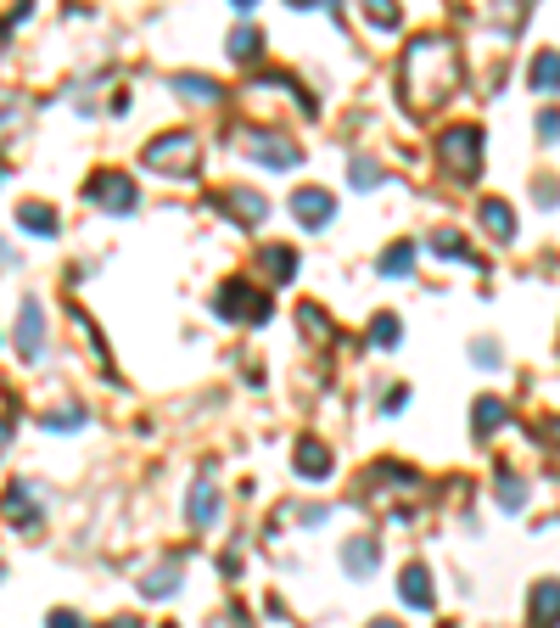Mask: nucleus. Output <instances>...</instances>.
<instances>
[{"instance_id":"nucleus-7","label":"nucleus","mask_w":560,"mask_h":628,"mask_svg":"<svg viewBox=\"0 0 560 628\" xmlns=\"http://www.w3.org/2000/svg\"><path fill=\"white\" fill-rule=\"evenodd\" d=\"M17 354H23V365H40L45 359V309H40V298H23V309H17Z\"/></svg>"},{"instance_id":"nucleus-13","label":"nucleus","mask_w":560,"mask_h":628,"mask_svg":"<svg viewBox=\"0 0 560 628\" xmlns=\"http://www.w3.org/2000/svg\"><path fill=\"white\" fill-rule=\"evenodd\" d=\"M180 578H185V567H180V556H168V561H157L146 578H140V595H152V600H168L174 589H180Z\"/></svg>"},{"instance_id":"nucleus-1","label":"nucleus","mask_w":560,"mask_h":628,"mask_svg":"<svg viewBox=\"0 0 560 628\" xmlns=\"http://www.w3.org/2000/svg\"><path fill=\"white\" fill-rule=\"evenodd\" d=\"M460 90V51L443 34H420L404 51V96L415 113H432L443 96Z\"/></svg>"},{"instance_id":"nucleus-12","label":"nucleus","mask_w":560,"mask_h":628,"mask_svg":"<svg viewBox=\"0 0 560 628\" xmlns=\"http://www.w3.org/2000/svg\"><path fill=\"white\" fill-rule=\"evenodd\" d=\"M527 612H532V628H560V584L555 578H544V584L532 589Z\"/></svg>"},{"instance_id":"nucleus-31","label":"nucleus","mask_w":560,"mask_h":628,"mask_svg":"<svg viewBox=\"0 0 560 628\" xmlns=\"http://www.w3.org/2000/svg\"><path fill=\"white\" fill-rule=\"evenodd\" d=\"M499 505H504V511H521V483L510 477V471L499 477Z\"/></svg>"},{"instance_id":"nucleus-8","label":"nucleus","mask_w":560,"mask_h":628,"mask_svg":"<svg viewBox=\"0 0 560 628\" xmlns=\"http://www.w3.org/2000/svg\"><path fill=\"white\" fill-rule=\"evenodd\" d=\"M0 511L12 516L17 528H34V522H45V500H40V483H28V477H17V483L6 488V500H0Z\"/></svg>"},{"instance_id":"nucleus-22","label":"nucleus","mask_w":560,"mask_h":628,"mask_svg":"<svg viewBox=\"0 0 560 628\" xmlns=\"http://www.w3.org/2000/svg\"><path fill=\"white\" fill-rule=\"evenodd\" d=\"M504 427V404L499 399H476L471 404V432L476 438H488V432H499Z\"/></svg>"},{"instance_id":"nucleus-10","label":"nucleus","mask_w":560,"mask_h":628,"mask_svg":"<svg viewBox=\"0 0 560 628\" xmlns=\"http://www.w3.org/2000/svg\"><path fill=\"white\" fill-rule=\"evenodd\" d=\"M219 208H224V214H236L241 225H264V219H269V197H264V191H252V186H230L219 197Z\"/></svg>"},{"instance_id":"nucleus-3","label":"nucleus","mask_w":560,"mask_h":628,"mask_svg":"<svg viewBox=\"0 0 560 628\" xmlns=\"http://www.w3.org/2000/svg\"><path fill=\"white\" fill-rule=\"evenodd\" d=\"M140 157H146V169H157V174H196V163H202V141H196L191 129H180V135H157Z\"/></svg>"},{"instance_id":"nucleus-29","label":"nucleus","mask_w":560,"mask_h":628,"mask_svg":"<svg viewBox=\"0 0 560 628\" xmlns=\"http://www.w3.org/2000/svg\"><path fill=\"white\" fill-rule=\"evenodd\" d=\"M297 320H303V331H308V337H320V343L331 337V326H325V314L314 309V303H303V309H297Z\"/></svg>"},{"instance_id":"nucleus-11","label":"nucleus","mask_w":560,"mask_h":628,"mask_svg":"<svg viewBox=\"0 0 560 628\" xmlns=\"http://www.w3.org/2000/svg\"><path fill=\"white\" fill-rule=\"evenodd\" d=\"M292 214H297V225H303V230H320V225H331L336 202H331V191H320V186H303V191L292 197Z\"/></svg>"},{"instance_id":"nucleus-14","label":"nucleus","mask_w":560,"mask_h":628,"mask_svg":"<svg viewBox=\"0 0 560 628\" xmlns=\"http://www.w3.org/2000/svg\"><path fill=\"white\" fill-rule=\"evenodd\" d=\"M376 561H381L376 539H348V544H342V572H348V578H370Z\"/></svg>"},{"instance_id":"nucleus-15","label":"nucleus","mask_w":560,"mask_h":628,"mask_svg":"<svg viewBox=\"0 0 560 628\" xmlns=\"http://www.w3.org/2000/svg\"><path fill=\"white\" fill-rule=\"evenodd\" d=\"M398 595H404L415 612H426V606H432V572L420 567V561H409V567L398 572Z\"/></svg>"},{"instance_id":"nucleus-39","label":"nucleus","mask_w":560,"mask_h":628,"mask_svg":"<svg viewBox=\"0 0 560 628\" xmlns=\"http://www.w3.org/2000/svg\"><path fill=\"white\" fill-rule=\"evenodd\" d=\"M370 628H398V623H392V617H376V623H370Z\"/></svg>"},{"instance_id":"nucleus-16","label":"nucleus","mask_w":560,"mask_h":628,"mask_svg":"<svg viewBox=\"0 0 560 628\" xmlns=\"http://www.w3.org/2000/svg\"><path fill=\"white\" fill-rule=\"evenodd\" d=\"M297 477H314V483H325L331 477V449L325 443H314V438H297Z\"/></svg>"},{"instance_id":"nucleus-5","label":"nucleus","mask_w":560,"mask_h":628,"mask_svg":"<svg viewBox=\"0 0 560 628\" xmlns=\"http://www.w3.org/2000/svg\"><path fill=\"white\" fill-rule=\"evenodd\" d=\"M84 202H96L101 214H135L140 208V191H135V180L129 174H96L90 186H84Z\"/></svg>"},{"instance_id":"nucleus-25","label":"nucleus","mask_w":560,"mask_h":628,"mask_svg":"<svg viewBox=\"0 0 560 628\" xmlns=\"http://www.w3.org/2000/svg\"><path fill=\"white\" fill-rule=\"evenodd\" d=\"M230 57H236V62H252V57H258V29H252V23H241V29L230 34Z\"/></svg>"},{"instance_id":"nucleus-6","label":"nucleus","mask_w":560,"mask_h":628,"mask_svg":"<svg viewBox=\"0 0 560 628\" xmlns=\"http://www.w3.org/2000/svg\"><path fill=\"white\" fill-rule=\"evenodd\" d=\"M247 152L258 157L264 169H275V174H286V169L303 163V146L286 141V135H269V129H247Z\"/></svg>"},{"instance_id":"nucleus-17","label":"nucleus","mask_w":560,"mask_h":628,"mask_svg":"<svg viewBox=\"0 0 560 628\" xmlns=\"http://www.w3.org/2000/svg\"><path fill=\"white\" fill-rule=\"evenodd\" d=\"M17 225H23V236H40V242H51L62 219H56L51 202H23V208H17Z\"/></svg>"},{"instance_id":"nucleus-23","label":"nucleus","mask_w":560,"mask_h":628,"mask_svg":"<svg viewBox=\"0 0 560 628\" xmlns=\"http://www.w3.org/2000/svg\"><path fill=\"white\" fill-rule=\"evenodd\" d=\"M174 90L191 101H219V85H213L208 73H174Z\"/></svg>"},{"instance_id":"nucleus-24","label":"nucleus","mask_w":560,"mask_h":628,"mask_svg":"<svg viewBox=\"0 0 560 628\" xmlns=\"http://www.w3.org/2000/svg\"><path fill=\"white\" fill-rule=\"evenodd\" d=\"M264 270H275L269 281H292V275H297V253H292V247H264Z\"/></svg>"},{"instance_id":"nucleus-27","label":"nucleus","mask_w":560,"mask_h":628,"mask_svg":"<svg viewBox=\"0 0 560 628\" xmlns=\"http://www.w3.org/2000/svg\"><path fill=\"white\" fill-rule=\"evenodd\" d=\"M404 337V326H398V314H376V326H370V343L376 348H392Z\"/></svg>"},{"instance_id":"nucleus-30","label":"nucleus","mask_w":560,"mask_h":628,"mask_svg":"<svg viewBox=\"0 0 560 628\" xmlns=\"http://www.w3.org/2000/svg\"><path fill=\"white\" fill-rule=\"evenodd\" d=\"M471 359H476V371H493V365H499V343L476 337V343H471Z\"/></svg>"},{"instance_id":"nucleus-33","label":"nucleus","mask_w":560,"mask_h":628,"mask_svg":"<svg viewBox=\"0 0 560 628\" xmlns=\"http://www.w3.org/2000/svg\"><path fill=\"white\" fill-rule=\"evenodd\" d=\"M538 135H544V141H560V113H555V107L538 113Z\"/></svg>"},{"instance_id":"nucleus-26","label":"nucleus","mask_w":560,"mask_h":628,"mask_svg":"<svg viewBox=\"0 0 560 628\" xmlns=\"http://www.w3.org/2000/svg\"><path fill=\"white\" fill-rule=\"evenodd\" d=\"M432 253L437 258H471V247H465V236H454V230H432Z\"/></svg>"},{"instance_id":"nucleus-19","label":"nucleus","mask_w":560,"mask_h":628,"mask_svg":"<svg viewBox=\"0 0 560 628\" xmlns=\"http://www.w3.org/2000/svg\"><path fill=\"white\" fill-rule=\"evenodd\" d=\"M376 270L387 275V281H404V275L415 270V242H387L376 258Z\"/></svg>"},{"instance_id":"nucleus-34","label":"nucleus","mask_w":560,"mask_h":628,"mask_svg":"<svg viewBox=\"0 0 560 628\" xmlns=\"http://www.w3.org/2000/svg\"><path fill=\"white\" fill-rule=\"evenodd\" d=\"M45 628H84V623H79V612H68V606H56V612L45 617Z\"/></svg>"},{"instance_id":"nucleus-38","label":"nucleus","mask_w":560,"mask_h":628,"mask_svg":"<svg viewBox=\"0 0 560 628\" xmlns=\"http://www.w3.org/2000/svg\"><path fill=\"white\" fill-rule=\"evenodd\" d=\"M107 628H140V623H135V617H112Z\"/></svg>"},{"instance_id":"nucleus-35","label":"nucleus","mask_w":560,"mask_h":628,"mask_svg":"<svg viewBox=\"0 0 560 628\" xmlns=\"http://www.w3.org/2000/svg\"><path fill=\"white\" fill-rule=\"evenodd\" d=\"M409 404V387H387V415H404Z\"/></svg>"},{"instance_id":"nucleus-18","label":"nucleus","mask_w":560,"mask_h":628,"mask_svg":"<svg viewBox=\"0 0 560 628\" xmlns=\"http://www.w3.org/2000/svg\"><path fill=\"white\" fill-rule=\"evenodd\" d=\"M527 85L538 90V96H555V90H560V51H538V57H532Z\"/></svg>"},{"instance_id":"nucleus-4","label":"nucleus","mask_w":560,"mask_h":628,"mask_svg":"<svg viewBox=\"0 0 560 628\" xmlns=\"http://www.w3.org/2000/svg\"><path fill=\"white\" fill-rule=\"evenodd\" d=\"M213 309H219L224 320H236V326H264L269 320V298L247 281H224L219 292H213Z\"/></svg>"},{"instance_id":"nucleus-40","label":"nucleus","mask_w":560,"mask_h":628,"mask_svg":"<svg viewBox=\"0 0 560 628\" xmlns=\"http://www.w3.org/2000/svg\"><path fill=\"white\" fill-rule=\"evenodd\" d=\"M0 578H6V567H0Z\"/></svg>"},{"instance_id":"nucleus-9","label":"nucleus","mask_w":560,"mask_h":628,"mask_svg":"<svg viewBox=\"0 0 560 628\" xmlns=\"http://www.w3.org/2000/svg\"><path fill=\"white\" fill-rule=\"evenodd\" d=\"M185 516H191V528H208L213 516H219V483H213V466L196 471L191 500H185Z\"/></svg>"},{"instance_id":"nucleus-28","label":"nucleus","mask_w":560,"mask_h":628,"mask_svg":"<svg viewBox=\"0 0 560 628\" xmlns=\"http://www.w3.org/2000/svg\"><path fill=\"white\" fill-rule=\"evenodd\" d=\"M45 427H51V432H73V427H84V410H79V404H62V410L45 415Z\"/></svg>"},{"instance_id":"nucleus-37","label":"nucleus","mask_w":560,"mask_h":628,"mask_svg":"<svg viewBox=\"0 0 560 628\" xmlns=\"http://www.w3.org/2000/svg\"><path fill=\"white\" fill-rule=\"evenodd\" d=\"M6 443H12V421H6V415H0V449H6Z\"/></svg>"},{"instance_id":"nucleus-2","label":"nucleus","mask_w":560,"mask_h":628,"mask_svg":"<svg viewBox=\"0 0 560 628\" xmlns=\"http://www.w3.org/2000/svg\"><path fill=\"white\" fill-rule=\"evenodd\" d=\"M437 157H443V169L454 174V180H476V169H482V129L476 124H454L437 135Z\"/></svg>"},{"instance_id":"nucleus-20","label":"nucleus","mask_w":560,"mask_h":628,"mask_svg":"<svg viewBox=\"0 0 560 628\" xmlns=\"http://www.w3.org/2000/svg\"><path fill=\"white\" fill-rule=\"evenodd\" d=\"M476 214H482V225H488L493 236H499V242H510V236H516V214H510V202L488 197L482 208H476Z\"/></svg>"},{"instance_id":"nucleus-36","label":"nucleus","mask_w":560,"mask_h":628,"mask_svg":"<svg viewBox=\"0 0 560 628\" xmlns=\"http://www.w3.org/2000/svg\"><path fill=\"white\" fill-rule=\"evenodd\" d=\"M538 202H544V208H555V202H560V186H555V180H544V191H538Z\"/></svg>"},{"instance_id":"nucleus-21","label":"nucleus","mask_w":560,"mask_h":628,"mask_svg":"<svg viewBox=\"0 0 560 628\" xmlns=\"http://www.w3.org/2000/svg\"><path fill=\"white\" fill-rule=\"evenodd\" d=\"M348 180H353V191H376L381 186V163L370 152H353L348 157Z\"/></svg>"},{"instance_id":"nucleus-32","label":"nucleus","mask_w":560,"mask_h":628,"mask_svg":"<svg viewBox=\"0 0 560 628\" xmlns=\"http://www.w3.org/2000/svg\"><path fill=\"white\" fill-rule=\"evenodd\" d=\"M370 23H376V29H398V6H392V0H376V6H370Z\"/></svg>"}]
</instances>
